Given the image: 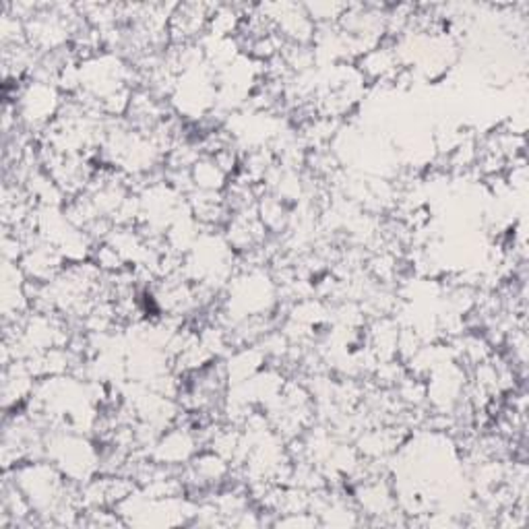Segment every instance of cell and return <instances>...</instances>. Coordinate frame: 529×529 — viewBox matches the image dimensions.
<instances>
[{"label": "cell", "mask_w": 529, "mask_h": 529, "mask_svg": "<svg viewBox=\"0 0 529 529\" xmlns=\"http://www.w3.org/2000/svg\"><path fill=\"white\" fill-rule=\"evenodd\" d=\"M192 183L197 191L207 192H224L227 186V174L218 166V162L209 156H203L199 162L192 166Z\"/></svg>", "instance_id": "1"}]
</instances>
